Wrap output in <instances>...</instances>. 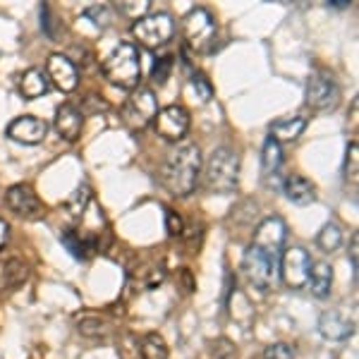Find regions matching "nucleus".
<instances>
[{
	"label": "nucleus",
	"mask_w": 359,
	"mask_h": 359,
	"mask_svg": "<svg viewBox=\"0 0 359 359\" xmlns=\"http://www.w3.org/2000/svg\"><path fill=\"white\" fill-rule=\"evenodd\" d=\"M201 177V151L192 142H182L165 154L161 182L172 196H189Z\"/></svg>",
	"instance_id": "f257e3e1"
},
{
	"label": "nucleus",
	"mask_w": 359,
	"mask_h": 359,
	"mask_svg": "<svg viewBox=\"0 0 359 359\" xmlns=\"http://www.w3.org/2000/svg\"><path fill=\"white\" fill-rule=\"evenodd\" d=\"M201 177H204V189L208 194H233L240 182V156L228 147L213 149Z\"/></svg>",
	"instance_id": "f03ea898"
},
{
	"label": "nucleus",
	"mask_w": 359,
	"mask_h": 359,
	"mask_svg": "<svg viewBox=\"0 0 359 359\" xmlns=\"http://www.w3.org/2000/svg\"><path fill=\"white\" fill-rule=\"evenodd\" d=\"M103 74L113 86L123 91H135L142 82V60L135 43H118L113 53L103 60Z\"/></svg>",
	"instance_id": "7ed1b4c3"
},
{
	"label": "nucleus",
	"mask_w": 359,
	"mask_h": 359,
	"mask_svg": "<svg viewBox=\"0 0 359 359\" xmlns=\"http://www.w3.org/2000/svg\"><path fill=\"white\" fill-rule=\"evenodd\" d=\"M182 34L194 53H211L218 36L216 20L206 8H194L182 20Z\"/></svg>",
	"instance_id": "20e7f679"
},
{
	"label": "nucleus",
	"mask_w": 359,
	"mask_h": 359,
	"mask_svg": "<svg viewBox=\"0 0 359 359\" xmlns=\"http://www.w3.org/2000/svg\"><path fill=\"white\" fill-rule=\"evenodd\" d=\"M278 257H271L264 249L249 245L245 252V259H242V271H245L247 283L259 292H269L271 285L276 280V271H278Z\"/></svg>",
	"instance_id": "39448f33"
},
{
	"label": "nucleus",
	"mask_w": 359,
	"mask_h": 359,
	"mask_svg": "<svg viewBox=\"0 0 359 359\" xmlns=\"http://www.w3.org/2000/svg\"><path fill=\"white\" fill-rule=\"evenodd\" d=\"M132 34L144 48H161L172 39L175 34V25H172V17L165 13H151L142 15L132 25Z\"/></svg>",
	"instance_id": "423d86ee"
},
{
	"label": "nucleus",
	"mask_w": 359,
	"mask_h": 359,
	"mask_svg": "<svg viewBox=\"0 0 359 359\" xmlns=\"http://www.w3.org/2000/svg\"><path fill=\"white\" fill-rule=\"evenodd\" d=\"M304 98H306V106L314 108V111H328V108L338 106L340 86L335 82L331 69L316 67L309 74L304 86Z\"/></svg>",
	"instance_id": "0eeeda50"
},
{
	"label": "nucleus",
	"mask_w": 359,
	"mask_h": 359,
	"mask_svg": "<svg viewBox=\"0 0 359 359\" xmlns=\"http://www.w3.org/2000/svg\"><path fill=\"white\" fill-rule=\"evenodd\" d=\"M311 257L306 254V249L302 247H285L280 252V278L290 290H302L309 285V276H311Z\"/></svg>",
	"instance_id": "6e6552de"
},
{
	"label": "nucleus",
	"mask_w": 359,
	"mask_h": 359,
	"mask_svg": "<svg viewBox=\"0 0 359 359\" xmlns=\"http://www.w3.org/2000/svg\"><path fill=\"white\" fill-rule=\"evenodd\" d=\"M156 113H158V101H156L154 91L147 86H139L127 98L125 108H123V118L125 125L132 130H144L149 123H154Z\"/></svg>",
	"instance_id": "1a4fd4ad"
},
{
	"label": "nucleus",
	"mask_w": 359,
	"mask_h": 359,
	"mask_svg": "<svg viewBox=\"0 0 359 359\" xmlns=\"http://www.w3.org/2000/svg\"><path fill=\"white\" fill-rule=\"evenodd\" d=\"M5 204L15 216L25 218V221H39L43 218V204L29 184H13L5 192Z\"/></svg>",
	"instance_id": "9d476101"
},
{
	"label": "nucleus",
	"mask_w": 359,
	"mask_h": 359,
	"mask_svg": "<svg viewBox=\"0 0 359 359\" xmlns=\"http://www.w3.org/2000/svg\"><path fill=\"white\" fill-rule=\"evenodd\" d=\"M285 235H287L285 221H283L280 216H269V218H264V221L257 225L252 245L264 249V252L271 254V257L280 259L283 245H285Z\"/></svg>",
	"instance_id": "9b49d317"
},
{
	"label": "nucleus",
	"mask_w": 359,
	"mask_h": 359,
	"mask_svg": "<svg viewBox=\"0 0 359 359\" xmlns=\"http://www.w3.org/2000/svg\"><path fill=\"white\" fill-rule=\"evenodd\" d=\"M156 135L163 137L165 142H182L189 130V113L182 106L161 108L154 118Z\"/></svg>",
	"instance_id": "f8f14e48"
},
{
	"label": "nucleus",
	"mask_w": 359,
	"mask_h": 359,
	"mask_svg": "<svg viewBox=\"0 0 359 359\" xmlns=\"http://www.w3.org/2000/svg\"><path fill=\"white\" fill-rule=\"evenodd\" d=\"M46 135H48V125L36 115H20L8 125V137L17 144H27V147L41 144Z\"/></svg>",
	"instance_id": "ddd939ff"
},
{
	"label": "nucleus",
	"mask_w": 359,
	"mask_h": 359,
	"mask_svg": "<svg viewBox=\"0 0 359 359\" xmlns=\"http://www.w3.org/2000/svg\"><path fill=\"white\" fill-rule=\"evenodd\" d=\"M46 77H48V82H53L60 91H74L79 84L77 67H74V62L62 53H53L48 57V62H46Z\"/></svg>",
	"instance_id": "4468645a"
},
{
	"label": "nucleus",
	"mask_w": 359,
	"mask_h": 359,
	"mask_svg": "<svg viewBox=\"0 0 359 359\" xmlns=\"http://www.w3.org/2000/svg\"><path fill=\"white\" fill-rule=\"evenodd\" d=\"M60 242L74 259H79V262H86V259H91L96 252L103 249L101 240H98L94 233H82V230H74V228L65 230V233L60 235Z\"/></svg>",
	"instance_id": "2eb2a0df"
},
{
	"label": "nucleus",
	"mask_w": 359,
	"mask_h": 359,
	"mask_svg": "<svg viewBox=\"0 0 359 359\" xmlns=\"http://www.w3.org/2000/svg\"><path fill=\"white\" fill-rule=\"evenodd\" d=\"M53 125H55V132L62 139L77 142L79 135H82V127H84V113L79 111L77 106H72V103H62V106L55 111Z\"/></svg>",
	"instance_id": "dca6fc26"
},
{
	"label": "nucleus",
	"mask_w": 359,
	"mask_h": 359,
	"mask_svg": "<svg viewBox=\"0 0 359 359\" xmlns=\"http://www.w3.org/2000/svg\"><path fill=\"white\" fill-rule=\"evenodd\" d=\"M283 194L294 206H309L316 201V184L304 175H299V172H290L283 180Z\"/></svg>",
	"instance_id": "f3484780"
},
{
	"label": "nucleus",
	"mask_w": 359,
	"mask_h": 359,
	"mask_svg": "<svg viewBox=\"0 0 359 359\" xmlns=\"http://www.w3.org/2000/svg\"><path fill=\"white\" fill-rule=\"evenodd\" d=\"M29 280V266L20 259L0 262V292H15Z\"/></svg>",
	"instance_id": "a211bd4d"
},
{
	"label": "nucleus",
	"mask_w": 359,
	"mask_h": 359,
	"mask_svg": "<svg viewBox=\"0 0 359 359\" xmlns=\"http://www.w3.org/2000/svg\"><path fill=\"white\" fill-rule=\"evenodd\" d=\"M318 333L326 340L338 343V340L350 338V335L355 333V326H352V321H347L343 314H338V311H326V314H321V318H318Z\"/></svg>",
	"instance_id": "6ab92c4d"
},
{
	"label": "nucleus",
	"mask_w": 359,
	"mask_h": 359,
	"mask_svg": "<svg viewBox=\"0 0 359 359\" xmlns=\"http://www.w3.org/2000/svg\"><path fill=\"white\" fill-rule=\"evenodd\" d=\"M50 82L46 77L43 69L39 67H29L27 72L20 74V94L27 98V101H34V98H41L43 94H48Z\"/></svg>",
	"instance_id": "aec40b11"
},
{
	"label": "nucleus",
	"mask_w": 359,
	"mask_h": 359,
	"mask_svg": "<svg viewBox=\"0 0 359 359\" xmlns=\"http://www.w3.org/2000/svg\"><path fill=\"white\" fill-rule=\"evenodd\" d=\"M304 130H306V118H302V115L283 118L271 125V139H273L276 144H290L294 139L302 137Z\"/></svg>",
	"instance_id": "412c9836"
},
{
	"label": "nucleus",
	"mask_w": 359,
	"mask_h": 359,
	"mask_svg": "<svg viewBox=\"0 0 359 359\" xmlns=\"http://www.w3.org/2000/svg\"><path fill=\"white\" fill-rule=\"evenodd\" d=\"M165 266L163 262H151V264H144L142 269L132 271V280L137 283L139 290H156L158 285L165 283Z\"/></svg>",
	"instance_id": "4be33fe9"
},
{
	"label": "nucleus",
	"mask_w": 359,
	"mask_h": 359,
	"mask_svg": "<svg viewBox=\"0 0 359 359\" xmlns=\"http://www.w3.org/2000/svg\"><path fill=\"white\" fill-rule=\"evenodd\" d=\"M283 165V151H280V144H276L273 139H266L264 149H262V177L266 184H273V180L278 177Z\"/></svg>",
	"instance_id": "5701e85b"
},
{
	"label": "nucleus",
	"mask_w": 359,
	"mask_h": 359,
	"mask_svg": "<svg viewBox=\"0 0 359 359\" xmlns=\"http://www.w3.org/2000/svg\"><path fill=\"white\" fill-rule=\"evenodd\" d=\"M314 297H328L333 287V266L328 262H316L311 264V276H309V285Z\"/></svg>",
	"instance_id": "b1692460"
},
{
	"label": "nucleus",
	"mask_w": 359,
	"mask_h": 359,
	"mask_svg": "<svg viewBox=\"0 0 359 359\" xmlns=\"http://www.w3.org/2000/svg\"><path fill=\"white\" fill-rule=\"evenodd\" d=\"M142 359H168V345L158 333H147L142 338Z\"/></svg>",
	"instance_id": "393cba45"
},
{
	"label": "nucleus",
	"mask_w": 359,
	"mask_h": 359,
	"mask_svg": "<svg viewBox=\"0 0 359 359\" xmlns=\"http://www.w3.org/2000/svg\"><path fill=\"white\" fill-rule=\"evenodd\" d=\"M89 201H91V187L89 184H79V187L69 194V199L65 201V208L69 211V216L82 218L86 206H89Z\"/></svg>",
	"instance_id": "a878e982"
},
{
	"label": "nucleus",
	"mask_w": 359,
	"mask_h": 359,
	"mask_svg": "<svg viewBox=\"0 0 359 359\" xmlns=\"http://www.w3.org/2000/svg\"><path fill=\"white\" fill-rule=\"evenodd\" d=\"M316 245L323 249V252H335L340 245H343V230L335 223H326L321 228V233L316 235Z\"/></svg>",
	"instance_id": "bb28decb"
},
{
	"label": "nucleus",
	"mask_w": 359,
	"mask_h": 359,
	"mask_svg": "<svg viewBox=\"0 0 359 359\" xmlns=\"http://www.w3.org/2000/svg\"><path fill=\"white\" fill-rule=\"evenodd\" d=\"M189 89H192V94L196 96L199 103H208L213 98V86L201 72H194L192 77H189Z\"/></svg>",
	"instance_id": "cd10ccee"
},
{
	"label": "nucleus",
	"mask_w": 359,
	"mask_h": 359,
	"mask_svg": "<svg viewBox=\"0 0 359 359\" xmlns=\"http://www.w3.org/2000/svg\"><path fill=\"white\" fill-rule=\"evenodd\" d=\"M172 55H163V57H156V62H154V69H151V79L156 84H165L168 82V77H170V72H172Z\"/></svg>",
	"instance_id": "c85d7f7f"
},
{
	"label": "nucleus",
	"mask_w": 359,
	"mask_h": 359,
	"mask_svg": "<svg viewBox=\"0 0 359 359\" xmlns=\"http://www.w3.org/2000/svg\"><path fill=\"white\" fill-rule=\"evenodd\" d=\"M79 333L86 335V338H106L108 326L101 318H82L79 321Z\"/></svg>",
	"instance_id": "c756f323"
},
{
	"label": "nucleus",
	"mask_w": 359,
	"mask_h": 359,
	"mask_svg": "<svg viewBox=\"0 0 359 359\" xmlns=\"http://www.w3.org/2000/svg\"><path fill=\"white\" fill-rule=\"evenodd\" d=\"M84 15L91 17V20H94V25L101 27V29H108V27H111V22H113L111 8H108V5H94V8H89Z\"/></svg>",
	"instance_id": "7c9ffc66"
},
{
	"label": "nucleus",
	"mask_w": 359,
	"mask_h": 359,
	"mask_svg": "<svg viewBox=\"0 0 359 359\" xmlns=\"http://www.w3.org/2000/svg\"><path fill=\"white\" fill-rule=\"evenodd\" d=\"M264 359H294V347L287 343H273L264 350Z\"/></svg>",
	"instance_id": "2f4dec72"
},
{
	"label": "nucleus",
	"mask_w": 359,
	"mask_h": 359,
	"mask_svg": "<svg viewBox=\"0 0 359 359\" xmlns=\"http://www.w3.org/2000/svg\"><path fill=\"white\" fill-rule=\"evenodd\" d=\"M165 230H168V235H170V237H180L184 233L182 218H180V213L172 211V208H168V211H165Z\"/></svg>",
	"instance_id": "473e14b6"
},
{
	"label": "nucleus",
	"mask_w": 359,
	"mask_h": 359,
	"mask_svg": "<svg viewBox=\"0 0 359 359\" xmlns=\"http://www.w3.org/2000/svg\"><path fill=\"white\" fill-rule=\"evenodd\" d=\"M345 177H347V180H352V184H357V142H352L350 147H347Z\"/></svg>",
	"instance_id": "72a5a7b5"
},
{
	"label": "nucleus",
	"mask_w": 359,
	"mask_h": 359,
	"mask_svg": "<svg viewBox=\"0 0 359 359\" xmlns=\"http://www.w3.org/2000/svg\"><path fill=\"white\" fill-rule=\"evenodd\" d=\"M211 355H213V359H233L235 357V345L230 343V340L221 338L211 345Z\"/></svg>",
	"instance_id": "f704fd0d"
},
{
	"label": "nucleus",
	"mask_w": 359,
	"mask_h": 359,
	"mask_svg": "<svg viewBox=\"0 0 359 359\" xmlns=\"http://www.w3.org/2000/svg\"><path fill=\"white\" fill-rule=\"evenodd\" d=\"M118 8H120V13H125V15H135L137 20H139V15L147 13V10H149V3H120Z\"/></svg>",
	"instance_id": "c9c22d12"
},
{
	"label": "nucleus",
	"mask_w": 359,
	"mask_h": 359,
	"mask_svg": "<svg viewBox=\"0 0 359 359\" xmlns=\"http://www.w3.org/2000/svg\"><path fill=\"white\" fill-rule=\"evenodd\" d=\"M8 240H10V225L0 218V249H3L5 245H8Z\"/></svg>",
	"instance_id": "e433bc0d"
},
{
	"label": "nucleus",
	"mask_w": 359,
	"mask_h": 359,
	"mask_svg": "<svg viewBox=\"0 0 359 359\" xmlns=\"http://www.w3.org/2000/svg\"><path fill=\"white\" fill-rule=\"evenodd\" d=\"M357 245H359V237L355 235V237H352V252H350V257H352V269H355V273H357V269H359V264H357Z\"/></svg>",
	"instance_id": "4c0bfd02"
}]
</instances>
